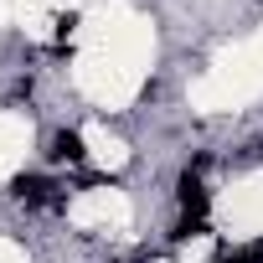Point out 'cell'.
I'll list each match as a JSON object with an SVG mask.
<instances>
[{"mask_svg": "<svg viewBox=\"0 0 263 263\" xmlns=\"http://www.w3.org/2000/svg\"><path fill=\"white\" fill-rule=\"evenodd\" d=\"M88 150H83V135H72V129H57V135H52V160H83Z\"/></svg>", "mask_w": 263, "mask_h": 263, "instance_id": "obj_3", "label": "cell"}, {"mask_svg": "<svg viewBox=\"0 0 263 263\" xmlns=\"http://www.w3.org/2000/svg\"><path fill=\"white\" fill-rule=\"evenodd\" d=\"M222 263H263V242H253V248H237V253H227Z\"/></svg>", "mask_w": 263, "mask_h": 263, "instance_id": "obj_4", "label": "cell"}, {"mask_svg": "<svg viewBox=\"0 0 263 263\" xmlns=\"http://www.w3.org/2000/svg\"><path fill=\"white\" fill-rule=\"evenodd\" d=\"M11 191H16L21 201H31V206H42V201H52V191H57V186H52L47 176H16V186H11Z\"/></svg>", "mask_w": 263, "mask_h": 263, "instance_id": "obj_2", "label": "cell"}, {"mask_svg": "<svg viewBox=\"0 0 263 263\" xmlns=\"http://www.w3.org/2000/svg\"><path fill=\"white\" fill-rule=\"evenodd\" d=\"M176 201L186 206V217H191V222H201V212H206V186H201V176H196V171H186V176H181Z\"/></svg>", "mask_w": 263, "mask_h": 263, "instance_id": "obj_1", "label": "cell"}]
</instances>
